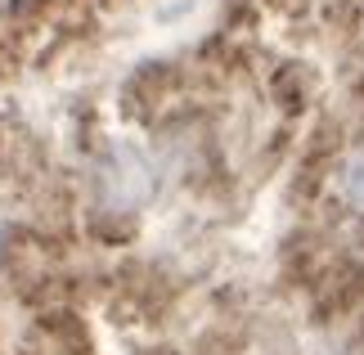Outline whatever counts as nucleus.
<instances>
[{"label": "nucleus", "mask_w": 364, "mask_h": 355, "mask_svg": "<svg viewBox=\"0 0 364 355\" xmlns=\"http://www.w3.org/2000/svg\"><path fill=\"white\" fill-rule=\"evenodd\" d=\"M0 234H5V230H0Z\"/></svg>", "instance_id": "obj_3"}, {"label": "nucleus", "mask_w": 364, "mask_h": 355, "mask_svg": "<svg viewBox=\"0 0 364 355\" xmlns=\"http://www.w3.org/2000/svg\"><path fill=\"white\" fill-rule=\"evenodd\" d=\"M338 189H342V198L351 207H364V144L351 149L342 158V166H338Z\"/></svg>", "instance_id": "obj_2"}, {"label": "nucleus", "mask_w": 364, "mask_h": 355, "mask_svg": "<svg viewBox=\"0 0 364 355\" xmlns=\"http://www.w3.org/2000/svg\"><path fill=\"white\" fill-rule=\"evenodd\" d=\"M104 194H108V203H117V207L139 203V198L149 194V166L139 162L135 153H117L113 166H108V176H104Z\"/></svg>", "instance_id": "obj_1"}]
</instances>
